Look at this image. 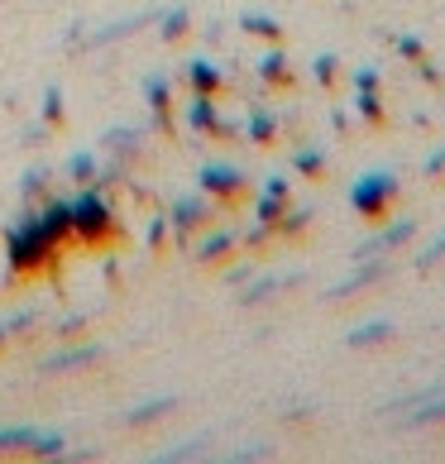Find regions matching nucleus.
Here are the masks:
<instances>
[{"instance_id": "nucleus-1", "label": "nucleus", "mask_w": 445, "mask_h": 464, "mask_svg": "<svg viewBox=\"0 0 445 464\" xmlns=\"http://www.w3.org/2000/svg\"><path fill=\"white\" fill-rule=\"evenodd\" d=\"M53 239L44 235V226H39V216L34 211H24V220H15V226L5 230V264H10V273H39L48 259H53Z\"/></svg>"}, {"instance_id": "nucleus-2", "label": "nucleus", "mask_w": 445, "mask_h": 464, "mask_svg": "<svg viewBox=\"0 0 445 464\" xmlns=\"http://www.w3.org/2000/svg\"><path fill=\"white\" fill-rule=\"evenodd\" d=\"M67 216H73V235L82 245H106L115 235V211L101 197V187H82L77 197H67Z\"/></svg>"}, {"instance_id": "nucleus-3", "label": "nucleus", "mask_w": 445, "mask_h": 464, "mask_svg": "<svg viewBox=\"0 0 445 464\" xmlns=\"http://www.w3.org/2000/svg\"><path fill=\"white\" fill-rule=\"evenodd\" d=\"M392 197H398V173H392V168H373V173L354 178L350 192H345L350 211H359V216H383V206Z\"/></svg>"}, {"instance_id": "nucleus-4", "label": "nucleus", "mask_w": 445, "mask_h": 464, "mask_svg": "<svg viewBox=\"0 0 445 464\" xmlns=\"http://www.w3.org/2000/svg\"><path fill=\"white\" fill-rule=\"evenodd\" d=\"M412 235H417V220H412V216H407V220H392V226L373 230L369 239H359L350 259H354V264H359V259H379V254H388V249H402Z\"/></svg>"}, {"instance_id": "nucleus-5", "label": "nucleus", "mask_w": 445, "mask_h": 464, "mask_svg": "<svg viewBox=\"0 0 445 464\" xmlns=\"http://www.w3.org/2000/svg\"><path fill=\"white\" fill-rule=\"evenodd\" d=\"M383 278H388V259H383V254H379V259H359V268L350 273V278H340L326 297L331 302H345V297H354L359 287H373V283H383Z\"/></svg>"}, {"instance_id": "nucleus-6", "label": "nucleus", "mask_w": 445, "mask_h": 464, "mask_svg": "<svg viewBox=\"0 0 445 464\" xmlns=\"http://www.w3.org/2000/svg\"><path fill=\"white\" fill-rule=\"evenodd\" d=\"M197 182H201V192H207V197H235V192H245V168H235V163H207Z\"/></svg>"}, {"instance_id": "nucleus-7", "label": "nucleus", "mask_w": 445, "mask_h": 464, "mask_svg": "<svg viewBox=\"0 0 445 464\" xmlns=\"http://www.w3.org/2000/svg\"><path fill=\"white\" fill-rule=\"evenodd\" d=\"M96 359H106V345H73L63 354H48L39 359V373H73V369H87Z\"/></svg>"}, {"instance_id": "nucleus-8", "label": "nucleus", "mask_w": 445, "mask_h": 464, "mask_svg": "<svg viewBox=\"0 0 445 464\" xmlns=\"http://www.w3.org/2000/svg\"><path fill=\"white\" fill-rule=\"evenodd\" d=\"M207 216H211V201H207V197H178V201H173V211H168V226H173L178 245L187 239V230L201 226Z\"/></svg>"}, {"instance_id": "nucleus-9", "label": "nucleus", "mask_w": 445, "mask_h": 464, "mask_svg": "<svg viewBox=\"0 0 445 464\" xmlns=\"http://www.w3.org/2000/svg\"><path fill=\"white\" fill-rule=\"evenodd\" d=\"M187 130H197V134H226L230 120L216 115V101L211 96L192 92V101H187Z\"/></svg>"}, {"instance_id": "nucleus-10", "label": "nucleus", "mask_w": 445, "mask_h": 464, "mask_svg": "<svg viewBox=\"0 0 445 464\" xmlns=\"http://www.w3.org/2000/svg\"><path fill=\"white\" fill-rule=\"evenodd\" d=\"M182 77H187V87L201 92V96H216L220 92V67L207 63V58H187L182 63Z\"/></svg>"}, {"instance_id": "nucleus-11", "label": "nucleus", "mask_w": 445, "mask_h": 464, "mask_svg": "<svg viewBox=\"0 0 445 464\" xmlns=\"http://www.w3.org/2000/svg\"><path fill=\"white\" fill-rule=\"evenodd\" d=\"M39 226H44V235L53 239V245H63L67 235H73V216H67V201H48V206H39Z\"/></svg>"}, {"instance_id": "nucleus-12", "label": "nucleus", "mask_w": 445, "mask_h": 464, "mask_svg": "<svg viewBox=\"0 0 445 464\" xmlns=\"http://www.w3.org/2000/svg\"><path fill=\"white\" fill-rule=\"evenodd\" d=\"M388 335H392V321H364V325H354V331H345V350H369V345H383Z\"/></svg>"}, {"instance_id": "nucleus-13", "label": "nucleus", "mask_w": 445, "mask_h": 464, "mask_svg": "<svg viewBox=\"0 0 445 464\" xmlns=\"http://www.w3.org/2000/svg\"><path fill=\"white\" fill-rule=\"evenodd\" d=\"M173 407H178V398H173V392H163V398H149L140 407H130L120 421H125V426H144V421H159L163 411H173Z\"/></svg>"}, {"instance_id": "nucleus-14", "label": "nucleus", "mask_w": 445, "mask_h": 464, "mask_svg": "<svg viewBox=\"0 0 445 464\" xmlns=\"http://www.w3.org/2000/svg\"><path fill=\"white\" fill-rule=\"evenodd\" d=\"M287 283H297V273H268V278H254V283H249V292L239 297V306H259L264 297H273V292L287 287Z\"/></svg>"}, {"instance_id": "nucleus-15", "label": "nucleus", "mask_w": 445, "mask_h": 464, "mask_svg": "<svg viewBox=\"0 0 445 464\" xmlns=\"http://www.w3.org/2000/svg\"><path fill=\"white\" fill-rule=\"evenodd\" d=\"M235 245H239V235H235V230H216V235H207V239L197 245V259H201V264H220Z\"/></svg>"}, {"instance_id": "nucleus-16", "label": "nucleus", "mask_w": 445, "mask_h": 464, "mask_svg": "<svg viewBox=\"0 0 445 464\" xmlns=\"http://www.w3.org/2000/svg\"><path fill=\"white\" fill-rule=\"evenodd\" d=\"M144 96H149L153 115H159V130H168V106H173V92H168V77H163V72H153V77L144 82Z\"/></svg>"}, {"instance_id": "nucleus-17", "label": "nucleus", "mask_w": 445, "mask_h": 464, "mask_svg": "<svg viewBox=\"0 0 445 464\" xmlns=\"http://www.w3.org/2000/svg\"><path fill=\"white\" fill-rule=\"evenodd\" d=\"M24 450L34 459H58V455H67V436L63 431H34V440L24 445Z\"/></svg>"}, {"instance_id": "nucleus-18", "label": "nucleus", "mask_w": 445, "mask_h": 464, "mask_svg": "<svg viewBox=\"0 0 445 464\" xmlns=\"http://www.w3.org/2000/svg\"><path fill=\"white\" fill-rule=\"evenodd\" d=\"M149 20H159V14H130V20H115L111 29H96L87 44H92V48H101V44H115V39H125V34H134V29L149 24Z\"/></svg>"}, {"instance_id": "nucleus-19", "label": "nucleus", "mask_w": 445, "mask_h": 464, "mask_svg": "<svg viewBox=\"0 0 445 464\" xmlns=\"http://www.w3.org/2000/svg\"><path fill=\"white\" fill-rule=\"evenodd\" d=\"M245 134H249V144H268L273 134H278V115H273V111H264V106H254L249 125H245Z\"/></svg>"}, {"instance_id": "nucleus-20", "label": "nucleus", "mask_w": 445, "mask_h": 464, "mask_svg": "<svg viewBox=\"0 0 445 464\" xmlns=\"http://www.w3.org/2000/svg\"><path fill=\"white\" fill-rule=\"evenodd\" d=\"M259 77L273 82V87H287V82H293V77H287V53H283V48H268V53L259 58Z\"/></svg>"}, {"instance_id": "nucleus-21", "label": "nucleus", "mask_w": 445, "mask_h": 464, "mask_svg": "<svg viewBox=\"0 0 445 464\" xmlns=\"http://www.w3.org/2000/svg\"><path fill=\"white\" fill-rule=\"evenodd\" d=\"M67 178H73L77 187H87V182L96 178V153H92V149H77L73 159H67Z\"/></svg>"}, {"instance_id": "nucleus-22", "label": "nucleus", "mask_w": 445, "mask_h": 464, "mask_svg": "<svg viewBox=\"0 0 445 464\" xmlns=\"http://www.w3.org/2000/svg\"><path fill=\"white\" fill-rule=\"evenodd\" d=\"M239 29H245V34H254V39H278V20H273V14H245V20H239Z\"/></svg>"}, {"instance_id": "nucleus-23", "label": "nucleus", "mask_w": 445, "mask_h": 464, "mask_svg": "<svg viewBox=\"0 0 445 464\" xmlns=\"http://www.w3.org/2000/svg\"><path fill=\"white\" fill-rule=\"evenodd\" d=\"M34 321H39V306H20L15 316H0V340H5V335H20L24 325H34Z\"/></svg>"}, {"instance_id": "nucleus-24", "label": "nucleus", "mask_w": 445, "mask_h": 464, "mask_svg": "<svg viewBox=\"0 0 445 464\" xmlns=\"http://www.w3.org/2000/svg\"><path fill=\"white\" fill-rule=\"evenodd\" d=\"M34 440V426H0V455L5 450H24Z\"/></svg>"}, {"instance_id": "nucleus-25", "label": "nucleus", "mask_w": 445, "mask_h": 464, "mask_svg": "<svg viewBox=\"0 0 445 464\" xmlns=\"http://www.w3.org/2000/svg\"><path fill=\"white\" fill-rule=\"evenodd\" d=\"M159 20H163V39H168V44L182 39V34L192 29V14H187V10H168V14H159Z\"/></svg>"}, {"instance_id": "nucleus-26", "label": "nucleus", "mask_w": 445, "mask_h": 464, "mask_svg": "<svg viewBox=\"0 0 445 464\" xmlns=\"http://www.w3.org/2000/svg\"><path fill=\"white\" fill-rule=\"evenodd\" d=\"M293 168H297V173H306V178H316L321 168H326V153H321V149H297Z\"/></svg>"}, {"instance_id": "nucleus-27", "label": "nucleus", "mask_w": 445, "mask_h": 464, "mask_svg": "<svg viewBox=\"0 0 445 464\" xmlns=\"http://www.w3.org/2000/svg\"><path fill=\"white\" fill-rule=\"evenodd\" d=\"M283 216H287V220H278V230H283V235H297V230L312 226L316 206H297V211H283Z\"/></svg>"}, {"instance_id": "nucleus-28", "label": "nucleus", "mask_w": 445, "mask_h": 464, "mask_svg": "<svg viewBox=\"0 0 445 464\" xmlns=\"http://www.w3.org/2000/svg\"><path fill=\"white\" fill-rule=\"evenodd\" d=\"M354 106H359V115H364V120H373V125L383 120V101H379V92H354Z\"/></svg>"}, {"instance_id": "nucleus-29", "label": "nucleus", "mask_w": 445, "mask_h": 464, "mask_svg": "<svg viewBox=\"0 0 445 464\" xmlns=\"http://www.w3.org/2000/svg\"><path fill=\"white\" fill-rule=\"evenodd\" d=\"M134 140H140V130H125V125H120V130H106V134H101V149H134Z\"/></svg>"}, {"instance_id": "nucleus-30", "label": "nucleus", "mask_w": 445, "mask_h": 464, "mask_svg": "<svg viewBox=\"0 0 445 464\" xmlns=\"http://www.w3.org/2000/svg\"><path fill=\"white\" fill-rule=\"evenodd\" d=\"M283 201H287V197H268V192H264V201H259V220H264L268 230H278V220H283Z\"/></svg>"}, {"instance_id": "nucleus-31", "label": "nucleus", "mask_w": 445, "mask_h": 464, "mask_svg": "<svg viewBox=\"0 0 445 464\" xmlns=\"http://www.w3.org/2000/svg\"><path fill=\"white\" fill-rule=\"evenodd\" d=\"M312 72H316V82H321V87H331V82H335V72H340V58H335V53H321V58L312 63Z\"/></svg>"}, {"instance_id": "nucleus-32", "label": "nucleus", "mask_w": 445, "mask_h": 464, "mask_svg": "<svg viewBox=\"0 0 445 464\" xmlns=\"http://www.w3.org/2000/svg\"><path fill=\"white\" fill-rule=\"evenodd\" d=\"M58 120H63V92L48 87L44 92V125H58Z\"/></svg>"}, {"instance_id": "nucleus-33", "label": "nucleus", "mask_w": 445, "mask_h": 464, "mask_svg": "<svg viewBox=\"0 0 445 464\" xmlns=\"http://www.w3.org/2000/svg\"><path fill=\"white\" fill-rule=\"evenodd\" d=\"M445 259V230L431 239V245H426V254H417V268H431V264H440Z\"/></svg>"}, {"instance_id": "nucleus-34", "label": "nucleus", "mask_w": 445, "mask_h": 464, "mask_svg": "<svg viewBox=\"0 0 445 464\" xmlns=\"http://www.w3.org/2000/svg\"><path fill=\"white\" fill-rule=\"evenodd\" d=\"M201 445H207V436H197V440H182L178 450H159V459H192V455H201Z\"/></svg>"}, {"instance_id": "nucleus-35", "label": "nucleus", "mask_w": 445, "mask_h": 464, "mask_svg": "<svg viewBox=\"0 0 445 464\" xmlns=\"http://www.w3.org/2000/svg\"><path fill=\"white\" fill-rule=\"evenodd\" d=\"M350 82H354V92H379V67H359Z\"/></svg>"}, {"instance_id": "nucleus-36", "label": "nucleus", "mask_w": 445, "mask_h": 464, "mask_svg": "<svg viewBox=\"0 0 445 464\" xmlns=\"http://www.w3.org/2000/svg\"><path fill=\"white\" fill-rule=\"evenodd\" d=\"M44 182H48V173H44V168H34V173H24V182H20V192H24V197H34V192H39Z\"/></svg>"}, {"instance_id": "nucleus-37", "label": "nucleus", "mask_w": 445, "mask_h": 464, "mask_svg": "<svg viewBox=\"0 0 445 464\" xmlns=\"http://www.w3.org/2000/svg\"><path fill=\"white\" fill-rule=\"evenodd\" d=\"M398 53H402V58H421V53H426V44L407 34V39H398Z\"/></svg>"}, {"instance_id": "nucleus-38", "label": "nucleus", "mask_w": 445, "mask_h": 464, "mask_svg": "<svg viewBox=\"0 0 445 464\" xmlns=\"http://www.w3.org/2000/svg\"><path fill=\"white\" fill-rule=\"evenodd\" d=\"M421 173H426V178H440V173H445V149H436L431 159L421 163Z\"/></svg>"}, {"instance_id": "nucleus-39", "label": "nucleus", "mask_w": 445, "mask_h": 464, "mask_svg": "<svg viewBox=\"0 0 445 464\" xmlns=\"http://www.w3.org/2000/svg\"><path fill=\"white\" fill-rule=\"evenodd\" d=\"M163 235H168V216H153V226H149V245L159 249V245H163Z\"/></svg>"}, {"instance_id": "nucleus-40", "label": "nucleus", "mask_w": 445, "mask_h": 464, "mask_svg": "<svg viewBox=\"0 0 445 464\" xmlns=\"http://www.w3.org/2000/svg\"><path fill=\"white\" fill-rule=\"evenodd\" d=\"M264 192H268V197H287V178H268Z\"/></svg>"}, {"instance_id": "nucleus-41", "label": "nucleus", "mask_w": 445, "mask_h": 464, "mask_svg": "<svg viewBox=\"0 0 445 464\" xmlns=\"http://www.w3.org/2000/svg\"><path fill=\"white\" fill-rule=\"evenodd\" d=\"M264 235H268V226H264V220H259V226H254L249 235H245V245L254 249V245H264Z\"/></svg>"}]
</instances>
